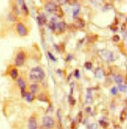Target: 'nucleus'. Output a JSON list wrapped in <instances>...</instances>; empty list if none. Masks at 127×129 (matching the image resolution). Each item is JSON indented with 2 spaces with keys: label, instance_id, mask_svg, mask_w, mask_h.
I'll use <instances>...</instances> for the list:
<instances>
[{
  "label": "nucleus",
  "instance_id": "1",
  "mask_svg": "<svg viewBox=\"0 0 127 129\" xmlns=\"http://www.w3.org/2000/svg\"><path fill=\"white\" fill-rule=\"evenodd\" d=\"M45 74L44 70L40 67L32 69L29 74V78L33 82H40L45 77Z\"/></svg>",
  "mask_w": 127,
  "mask_h": 129
},
{
  "label": "nucleus",
  "instance_id": "2",
  "mask_svg": "<svg viewBox=\"0 0 127 129\" xmlns=\"http://www.w3.org/2000/svg\"><path fill=\"white\" fill-rule=\"evenodd\" d=\"M45 9L48 12L54 14L59 18H61L64 16V12L61 7L54 3H48L45 5Z\"/></svg>",
  "mask_w": 127,
  "mask_h": 129
},
{
  "label": "nucleus",
  "instance_id": "3",
  "mask_svg": "<svg viewBox=\"0 0 127 129\" xmlns=\"http://www.w3.org/2000/svg\"><path fill=\"white\" fill-rule=\"evenodd\" d=\"M98 55L102 60L106 62H112L115 60L114 54L107 50L102 49L99 50Z\"/></svg>",
  "mask_w": 127,
  "mask_h": 129
},
{
  "label": "nucleus",
  "instance_id": "4",
  "mask_svg": "<svg viewBox=\"0 0 127 129\" xmlns=\"http://www.w3.org/2000/svg\"><path fill=\"white\" fill-rule=\"evenodd\" d=\"M26 58V55L24 51L18 52L14 58V64L17 67H20L24 64Z\"/></svg>",
  "mask_w": 127,
  "mask_h": 129
},
{
  "label": "nucleus",
  "instance_id": "5",
  "mask_svg": "<svg viewBox=\"0 0 127 129\" xmlns=\"http://www.w3.org/2000/svg\"><path fill=\"white\" fill-rule=\"evenodd\" d=\"M16 29L18 34L20 36H25L27 34L26 26L21 23H18L16 25Z\"/></svg>",
  "mask_w": 127,
  "mask_h": 129
},
{
  "label": "nucleus",
  "instance_id": "6",
  "mask_svg": "<svg viewBox=\"0 0 127 129\" xmlns=\"http://www.w3.org/2000/svg\"><path fill=\"white\" fill-rule=\"evenodd\" d=\"M43 126L46 128H51L54 125V121L50 116H45L43 118Z\"/></svg>",
  "mask_w": 127,
  "mask_h": 129
},
{
  "label": "nucleus",
  "instance_id": "7",
  "mask_svg": "<svg viewBox=\"0 0 127 129\" xmlns=\"http://www.w3.org/2000/svg\"><path fill=\"white\" fill-rule=\"evenodd\" d=\"M17 82H18V85H19V87L21 89V95L23 97H24L26 94V92H25L26 84H25V82L22 78L19 77L18 79Z\"/></svg>",
  "mask_w": 127,
  "mask_h": 129
},
{
  "label": "nucleus",
  "instance_id": "8",
  "mask_svg": "<svg viewBox=\"0 0 127 129\" xmlns=\"http://www.w3.org/2000/svg\"><path fill=\"white\" fill-rule=\"evenodd\" d=\"M9 74L13 80H16L18 76V71L17 68H12L9 70Z\"/></svg>",
  "mask_w": 127,
  "mask_h": 129
},
{
  "label": "nucleus",
  "instance_id": "9",
  "mask_svg": "<svg viewBox=\"0 0 127 129\" xmlns=\"http://www.w3.org/2000/svg\"><path fill=\"white\" fill-rule=\"evenodd\" d=\"M28 129H37V125L36 119L31 117L29 119L28 123Z\"/></svg>",
  "mask_w": 127,
  "mask_h": 129
},
{
  "label": "nucleus",
  "instance_id": "10",
  "mask_svg": "<svg viewBox=\"0 0 127 129\" xmlns=\"http://www.w3.org/2000/svg\"><path fill=\"white\" fill-rule=\"evenodd\" d=\"M74 24L77 27L80 28H83V27L85 26V23L84 20H83L82 19L78 18L75 20V21H74Z\"/></svg>",
  "mask_w": 127,
  "mask_h": 129
},
{
  "label": "nucleus",
  "instance_id": "11",
  "mask_svg": "<svg viewBox=\"0 0 127 129\" xmlns=\"http://www.w3.org/2000/svg\"><path fill=\"white\" fill-rule=\"evenodd\" d=\"M37 19L38 21V23L40 25H43L46 22V18L44 15H40L37 18Z\"/></svg>",
  "mask_w": 127,
  "mask_h": 129
},
{
  "label": "nucleus",
  "instance_id": "12",
  "mask_svg": "<svg viewBox=\"0 0 127 129\" xmlns=\"http://www.w3.org/2000/svg\"><path fill=\"white\" fill-rule=\"evenodd\" d=\"M25 97L26 100L28 102L32 101L34 98V96L33 95V94H32V93H28V94H26Z\"/></svg>",
  "mask_w": 127,
  "mask_h": 129
},
{
  "label": "nucleus",
  "instance_id": "13",
  "mask_svg": "<svg viewBox=\"0 0 127 129\" xmlns=\"http://www.w3.org/2000/svg\"><path fill=\"white\" fill-rule=\"evenodd\" d=\"M114 80L115 81V82L117 83L120 84L121 83L123 82V77L121 76L120 75H117L115 76L114 77Z\"/></svg>",
  "mask_w": 127,
  "mask_h": 129
},
{
  "label": "nucleus",
  "instance_id": "14",
  "mask_svg": "<svg viewBox=\"0 0 127 129\" xmlns=\"http://www.w3.org/2000/svg\"><path fill=\"white\" fill-rule=\"evenodd\" d=\"M65 23L64 22H61L58 23L57 25V27L60 31H64L65 29Z\"/></svg>",
  "mask_w": 127,
  "mask_h": 129
},
{
  "label": "nucleus",
  "instance_id": "15",
  "mask_svg": "<svg viewBox=\"0 0 127 129\" xmlns=\"http://www.w3.org/2000/svg\"><path fill=\"white\" fill-rule=\"evenodd\" d=\"M30 89L32 92V94H34V93L36 92L38 90V87L36 84H32L30 87Z\"/></svg>",
  "mask_w": 127,
  "mask_h": 129
},
{
  "label": "nucleus",
  "instance_id": "16",
  "mask_svg": "<svg viewBox=\"0 0 127 129\" xmlns=\"http://www.w3.org/2000/svg\"><path fill=\"white\" fill-rule=\"evenodd\" d=\"M119 89L121 92H125L127 91V86L126 85H119Z\"/></svg>",
  "mask_w": 127,
  "mask_h": 129
},
{
  "label": "nucleus",
  "instance_id": "17",
  "mask_svg": "<svg viewBox=\"0 0 127 129\" xmlns=\"http://www.w3.org/2000/svg\"><path fill=\"white\" fill-rule=\"evenodd\" d=\"M95 75L96 76V77H97L98 78L101 77L102 76V71L100 69H98L96 70V71L95 72Z\"/></svg>",
  "mask_w": 127,
  "mask_h": 129
},
{
  "label": "nucleus",
  "instance_id": "18",
  "mask_svg": "<svg viewBox=\"0 0 127 129\" xmlns=\"http://www.w3.org/2000/svg\"><path fill=\"white\" fill-rule=\"evenodd\" d=\"M126 117V110H124L123 111L122 113L121 114V116H120V119L122 121H123L125 120Z\"/></svg>",
  "mask_w": 127,
  "mask_h": 129
},
{
  "label": "nucleus",
  "instance_id": "19",
  "mask_svg": "<svg viewBox=\"0 0 127 129\" xmlns=\"http://www.w3.org/2000/svg\"><path fill=\"white\" fill-rule=\"evenodd\" d=\"M66 1L69 5H74L77 3L78 0H66Z\"/></svg>",
  "mask_w": 127,
  "mask_h": 129
},
{
  "label": "nucleus",
  "instance_id": "20",
  "mask_svg": "<svg viewBox=\"0 0 127 129\" xmlns=\"http://www.w3.org/2000/svg\"><path fill=\"white\" fill-rule=\"evenodd\" d=\"M85 66L87 69H91L92 68V64L90 62H87L85 64Z\"/></svg>",
  "mask_w": 127,
  "mask_h": 129
},
{
  "label": "nucleus",
  "instance_id": "21",
  "mask_svg": "<svg viewBox=\"0 0 127 129\" xmlns=\"http://www.w3.org/2000/svg\"><path fill=\"white\" fill-rule=\"evenodd\" d=\"M111 91L112 94L116 95L117 94V92H118V89L116 87H114V88H112L111 89Z\"/></svg>",
  "mask_w": 127,
  "mask_h": 129
},
{
  "label": "nucleus",
  "instance_id": "22",
  "mask_svg": "<svg viewBox=\"0 0 127 129\" xmlns=\"http://www.w3.org/2000/svg\"><path fill=\"white\" fill-rule=\"evenodd\" d=\"M92 101V97L91 95H88L87 96L86 98V102L87 103H91Z\"/></svg>",
  "mask_w": 127,
  "mask_h": 129
},
{
  "label": "nucleus",
  "instance_id": "23",
  "mask_svg": "<svg viewBox=\"0 0 127 129\" xmlns=\"http://www.w3.org/2000/svg\"><path fill=\"white\" fill-rule=\"evenodd\" d=\"M79 8H77V9H76L75 10H74L73 11V17L76 16L78 15V14L79 13Z\"/></svg>",
  "mask_w": 127,
  "mask_h": 129
},
{
  "label": "nucleus",
  "instance_id": "24",
  "mask_svg": "<svg viewBox=\"0 0 127 129\" xmlns=\"http://www.w3.org/2000/svg\"><path fill=\"white\" fill-rule=\"evenodd\" d=\"M97 125L96 124H93L89 127V129H97Z\"/></svg>",
  "mask_w": 127,
  "mask_h": 129
},
{
  "label": "nucleus",
  "instance_id": "25",
  "mask_svg": "<svg viewBox=\"0 0 127 129\" xmlns=\"http://www.w3.org/2000/svg\"><path fill=\"white\" fill-rule=\"evenodd\" d=\"M113 39L115 42H117V41H118L119 40V39H120V37H119L118 35H116L114 36L113 37Z\"/></svg>",
  "mask_w": 127,
  "mask_h": 129
},
{
  "label": "nucleus",
  "instance_id": "26",
  "mask_svg": "<svg viewBox=\"0 0 127 129\" xmlns=\"http://www.w3.org/2000/svg\"><path fill=\"white\" fill-rule=\"evenodd\" d=\"M48 55H49V56L50 57V58L51 59V60H53V61H55V60H55V57H54L53 55H52L51 53H48Z\"/></svg>",
  "mask_w": 127,
  "mask_h": 129
},
{
  "label": "nucleus",
  "instance_id": "27",
  "mask_svg": "<svg viewBox=\"0 0 127 129\" xmlns=\"http://www.w3.org/2000/svg\"><path fill=\"white\" fill-rule=\"evenodd\" d=\"M75 76H76V77H77L78 78H79V72L78 70H77L76 71V73H75Z\"/></svg>",
  "mask_w": 127,
  "mask_h": 129
},
{
  "label": "nucleus",
  "instance_id": "28",
  "mask_svg": "<svg viewBox=\"0 0 127 129\" xmlns=\"http://www.w3.org/2000/svg\"><path fill=\"white\" fill-rule=\"evenodd\" d=\"M46 129L47 128L46 127H45L44 126H42V127H40L39 129Z\"/></svg>",
  "mask_w": 127,
  "mask_h": 129
}]
</instances>
